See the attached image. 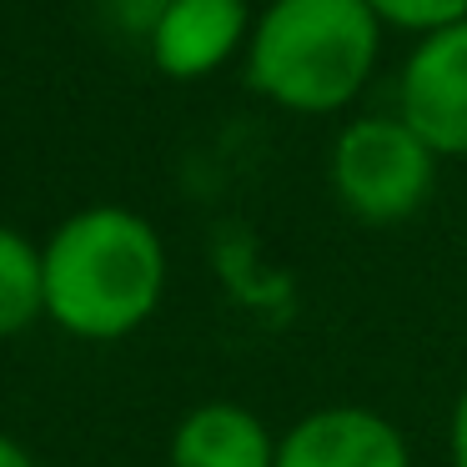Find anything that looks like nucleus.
Masks as SVG:
<instances>
[{
    "mask_svg": "<svg viewBox=\"0 0 467 467\" xmlns=\"http://www.w3.org/2000/svg\"><path fill=\"white\" fill-rule=\"evenodd\" d=\"M397 116L437 161H467V21L422 36L397 71Z\"/></svg>",
    "mask_w": 467,
    "mask_h": 467,
    "instance_id": "nucleus-4",
    "label": "nucleus"
},
{
    "mask_svg": "<svg viewBox=\"0 0 467 467\" xmlns=\"http://www.w3.org/2000/svg\"><path fill=\"white\" fill-rule=\"evenodd\" d=\"M166 467H276V432L242 402H202L171 427Z\"/></svg>",
    "mask_w": 467,
    "mask_h": 467,
    "instance_id": "nucleus-7",
    "label": "nucleus"
},
{
    "mask_svg": "<svg viewBox=\"0 0 467 467\" xmlns=\"http://www.w3.org/2000/svg\"><path fill=\"white\" fill-rule=\"evenodd\" d=\"M256 11L246 0H161L146 26V51L166 81H212L222 66L242 61Z\"/></svg>",
    "mask_w": 467,
    "mask_h": 467,
    "instance_id": "nucleus-5",
    "label": "nucleus"
},
{
    "mask_svg": "<svg viewBox=\"0 0 467 467\" xmlns=\"http://www.w3.org/2000/svg\"><path fill=\"white\" fill-rule=\"evenodd\" d=\"M367 5L382 21V31L412 36V41L442 31V26L467 21V0H367Z\"/></svg>",
    "mask_w": 467,
    "mask_h": 467,
    "instance_id": "nucleus-9",
    "label": "nucleus"
},
{
    "mask_svg": "<svg viewBox=\"0 0 467 467\" xmlns=\"http://www.w3.org/2000/svg\"><path fill=\"white\" fill-rule=\"evenodd\" d=\"M447 467H467V387L452 397L447 412Z\"/></svg>",
    "mask_w": 467,
    "mask_h": 467,
    "instance_id": "nucleus-10",
    "label": "nucleus"
},
{
    "mask_svg": "<svg viewBox=\"0 0 467 467\" xmlns=\"http://www.w3.org/2000/svg\"><path fill=\"white\" fill-rule=\"evenodd\" d=\"M0 467H41V462L31 457V447H26L21 437H11L0 427Z\"/></svg>",
    "mask_w": 467,
    "mask_h": 467,
    "instance_id": "nucleus-11",
    "label": "nucleus"
},
{
    "mask_svg": "<svg viewBox=\"0 0 467 467\" xmlns=\"http://www.w3.org/2000/svg\"><path fill=\"white\" fill-rule=\"evenodd\" d=\"M337 206L362 226H397L432 202L437 156L402 116H357L337 131L327 156Z\"/></svg>",
    "mask_w": 467,
    "mask_h": 467,
    "instance_id": "nucleus-3",
    "label": "nucleus"
},
{
    "mask_svg": "<svg viewBox=\"0 0 467 467\" xmlns=\"http://www.w3.org/2000/svg\"><path fill=\"white\" fill-rule=\"evenodd\" d=\"M276 467H412V447L387 412L332 402L276 437Z\"/></svg>",
    "mask_w": 467,
    "mask_h": 467,
    "instance_id": "nucleus-6",
    "label": "nucleus"
},
{
    "mask_svg": "<svg viewBox=\"0 0 467 467\" xmlns=\"http://www.w3.org/2000/svg\"><path fill=\"white\" fill-rule=\"evenodd\" d=\"M46 322L76 342H121L166 302L171 256L151 216L96 202L56 222L41 242Z\"/></svg>",
    "mask_w": 467,
    "mask_h": 467,
    "instance_id": "nucleus-1",
    "label": "nucleus"
},
{
    "mask_svg": "<svg viewBox=\"0 0 467 467\" xmlns=\"http://www.w3.org/2000/svg\"><path fill=\"white\" fill-rule=\"evenodd\" d=\"M367 0H266L242 51V81L286 116H337L382 61Z\"/></svg>",
    "mask_w": 467,
    "mask_h": 467,
    "instance_id": "nucleus-2",
    "label": "nucleus"
},
{
    "mask_svg": "<svg viewBox=\"0 0 467 467\" xmlns=\"http://www.w3.org/2000/svg\"><path fill=\"white\" fill-rule=\"evenodd\" d=\"M46 322V276L41 246L26 232L0 222V342Z\"/></svg>",
    "mask_w": 467,
    "mask_h": 467,
    "instance_id": "nucleus-8",
    "label": "nucleus"
}]
</instances>
